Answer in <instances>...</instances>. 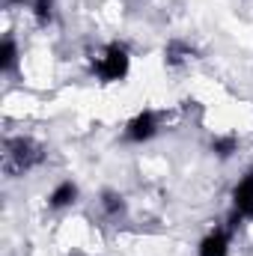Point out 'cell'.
<instances>
[{"mask_svg": "<svg viewBox=\"0 0 253 256\" xmlns=\"http://www.w3.org/2000/svg\"><path fill=\"white\" fill-rule=\"evenodd\" d=\"M161 114L158 110H152V108H143V110H137L131 120L126 122L122 128V140L131 143V146H143V143H152L158 134H161Z\"/></svg>", "mask_w": 253, "mask_h": 256, "instance_id": "cell-3", "label": "cell"}, {"mask_svg": "<svg viewBox=\"0 0 253 256\" xmlns=\"http://www.w3.org/2000/svg\"><path fill=\"white\" fill-rule=\"evenodd\" d=\"M232 236H236V226L230 220L226 224H214L196 242V256H230V250H232Z\"/></svg>", "mask_w": 253, "mask_h": 256, "instance_id": "cell-5", "label": "cell"}, {"mask_svg": "<svg viewBox=\"0 0 253 256\" xmlns=\"http://www.w3.org/2000/svg\"><path fill=\"white\" fill-rule=\"evenodd\" d=\"M30 15L39 27H51L57 18V0H30Z\"/></svg>", "mask_w": 253, "mask_h": 256, "instance_id": "cell-10", "label": "cell"}, {"mask_svg": "<svg viewBox=\"0 0 253 256\" xmlns=\"http://www.w3.org/2000/svg\"><path fill=\"white\" fill-rule=\"evenodd\" d=\"M194 60H196V48H194L190 42H185V39H173V42H167V48H164V66H167L170 72L188 68Z\"/></svg>", "mask_w": 253, "mask_h": 256, "instance_id": "cell-8", "label": "cell"}, {"mask_svg": "<svg viewBox=\"0 0 253 256\" xmlns=\"http://www.w3.org/2000/svg\"><path fill=\"white\" fill-rule=\"evenodd\" d=\"M92 74L98 78V84L110 86V84H122L131 72V51L122 42H108L92 54Z\"/></svg>", "mask_w": 253, "mask_h": 256, "instance_id": "cell-2", "label": "cell"}, {"mask_svg": "<svg viewBox=\"0 0 253 256\" xmlns=\"http://www.w3.org/2000/svg\"><path fill=\"white\" fill-rule=\"evenodd\" d=\"M230 224L238 230L242 224H253V167L238 176L230 194Z\"/></svg>", "mask_w": 253, "mask_h": 256, "instance_id": "cell-4", "label": "cell"}, {"mask_svg": "<svg viewBox=\"0 0 253 256\" xmlns=\"http://www.w3.org/2000/svg\"><path fill=\"white\" fill-rule=\"evenodd\" d=\"M45 161V146L36 143L33 137H6L3 140V152H0V167L6 173V179H18L30 170H36Z\"/></svg>", "mask_w": 253, "mask_h": 256, "instance_id": "cell-1", "label": "cell"}, {"mask_svg": "<svg viewBox=\"0 0 253 256\" xmlns=\"http://www.w3.org/2000/svg\"><path fill=\"white\" fill-rule=\"evenodd\" d=\"M9 6H30V0H6Z\"/></svg>", "mask_w": 253, "mask_h": 256, "instance_id": "cell-12", "label": "cell"}, {"mask_svg": "<svg viewBox=\"0 0 253 256\" xmlns=\"http://www.w3.org/2000/svg\"><path fill=\"white\" fill-rule=\"evenodd\" d=\"M236 152H238V137H236V134H218V137L212 140V155H214V158L226 161V158H232Z\"/></svg>", "mask_w": 253, "mask_h": 256, "instance_id": "cell-11", "label": "cell"}, {"mask_svg": "<svg viewBox=\"0 0 253 256\" xmlns=\"http://www.w3.org/2000/svg\"><path fill=\"white\" fill-rule=\"evenodd\" d=\"M21 63V48H18V39L12 36V33H6L3 36V42H0V74H15V68Z\"/></svg>", "mask_w": 253, "mask_h": 256, "instance_id": "cell-9", "label": "cell"}, {"mask_svg": "<svg viewBox=\"0 0 253 256\" xmlns=\"http://www.w3.org/2000/svg\"><path fill=\"white\" fill-rule=\"evenodd\" d=\"M98 212L108 224H122L128 218V200L126 194L114 191V188H104L98 194Z\"/></svg>", "mask_w": 253, "mask_h": 256, "instance_id": "cell-6", "label": "cell"}, {"mask_svg": "<svg viewBox=\"0 0 253 256\" xmlns=\"http://www.w3.org/2000/svg\"><path fill=\"white\" fill-rule=\"evenodd\" d=\"M78 200H80V185H78L74 179H60V182L48 191V196H45V202H48L51 212H66V208H72Z\"/></svg>", "mask_w": 253, "mask_h": 256, "instance_id": "cell-7", "label": "cell"}]
</instances>
